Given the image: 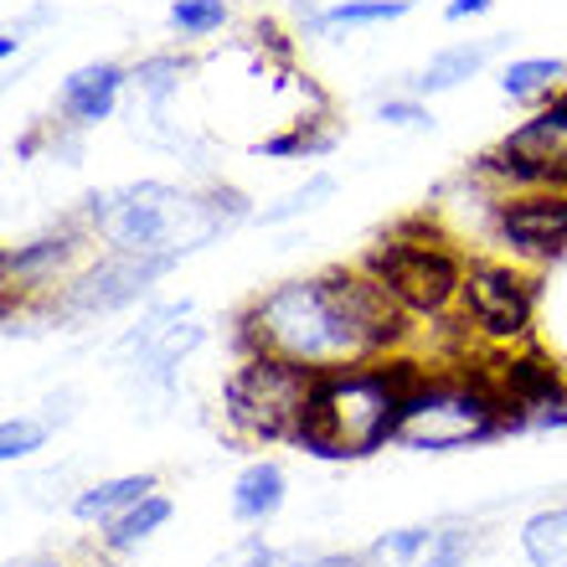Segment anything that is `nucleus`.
<instances>
[{
  "instance_id": "nucleus-1",
  "label": "nucleus",
  "mask_w": 567,
  "mask_h": 567,
  "mask_svg": "<svg viewBox=\"0 0 567 567\" xmlns=\"http://www.w3.org/2000/svg\"><path fill=\"white\" fill-rule=\"evenodd\" d=\"M248 351L295 361L310 372H346L382 361L408 341V310L367 269H336L315 279H284L243 315Z\"/></svg>"
},
{
  "instance_id": "nucleus-2",
  "label": "nucleus",
  "mask_w": 567,
  "mask_h": 567,
  "mask_svg": "<svg viewBox=\"0 0 567 567\" xmlns=\"http://www.w3.org/2000/svg\"><path fill=\"white\" fill-rule=\"evenodd\" d=\"M238 217H248V202L227 186L192 192L171 181H130V186H109L83 202V227L109 254L150 258L165 269H176L181 258L217 243Z\"/></svg>"
},
{
  "instance_id": "nucleus-3",
  "label": "nucleus",
  "mask_w": 567,
  "mask_h": 567,
  "mask_svg": "<svg viewBox=\"0 0 567 567\" xmlns=\"http://www.w3.org/2000/svg\"><path fill=\"white\" fill-rule=\"evenodd\" d=\"M423 382L419 361H361L346 372H326L299 423V449L315 460H367L392 444L408 392Z\"/></svg>"
},
{
  "instance_id": "nucleus-4",
  "label": "nucleus",
  "mask_w": 567,
  "mask_h": 567,
  "mask_svg": "<svg viewBox=\"0 0 567 567\" xmlns=\"http://www.w3.org/2000/svg\"><path fill=\"white\" fill-rule=\"evenodd\" d=\"M511 433L506 403L495 398V388L480 372H454V377H429L403 403V419L392 444L408 454H454V449H475Z\"/></svg>"
},
{
  "instance_id": "nucleus-5",
  "label": "nucleus",
  "mask_w": 567,
  "mask_h": 567,
  "mask_svg": "<svg viewBox=\"0 0 567 567\" xmlns=\"http://www.w3.org/2000/svg\"><path fill=\"white\" fill-rule=\"evenodd\" d=\"M361 269L372 274L408 315H444L464 289V264L444 233H423V223H403L367 254Z\"/></svg>"
},
{
  "instance_id": "nucleus-6",
  "label": "nucleus",
  "mask_w": 567,
  "mask_h": 567,
  "mask_svg": "<svg viewBox=\"0 0 567 567\" xmlns=\"http://www.w3.org/2000/svg\"><path fill=\"white\" fill-rule=\"evenodd\" d=\"M315 382H320V372H310V367L248 351V361L227 377L223 408L248 439H299Z\"/></svg>"
},
{
  "instance_id": "nucleus-7",
  "label": "nucleus",
  "mask_w": 567,
  "mask_h": 567,
  "mask_svg": "<svg viewBox=\"0 0 567 567\" xmlns=\"http://www.w3.org/2000/svg\"><path fill=\"white\" fill-rule=\"evenodd\" d=\"M464 330H475L480 341H491L495 351H511L532 336L537 320V289L522 269L511 264H464V289H460Z\"/></svg>"
},
{
  "instance_id": "nucleus-8",
  "label": "nucleus",
  "mask_w": 567,
  "mask_h": 567,
  "mask_svg": "<svg viewBox=\"0 0 567 567\" xmlns=\"http://www.w3.org/2000/svg\"><path fill=\"white\" fill-rule=\"evenodd\" d=\"M485 176L522 186H567V89H557L547 104L532 109L480 165Z\"/></svg>"
},
{
  "instance_id": "nucleus-9",
  "label": "nucleus",
  "mask_w": 567,
  "mask_h": 567,
  "mask_svg": "<svg viewBox=\"0 0 567 567\" xmlns=\"http://www.w3.org/2000/svg\"><path fill=\"white\" fill-rule=\"evenodd\" d=\"M207 341V330L192 320L186 305H161V310L140 315V326L124 330L120 341V361L140 382H155V388H171V377L196 346Z\"/></svg>"
},
{
  "instance_id": "nucleus-10",
  "label": "nucleus",
  "mask_w": 567,
  "mask_h": 567,
  "mask_svg": "<svg viewBox=\"0 0 567 567\" xmlns=\"http://www.w3.org/2000/svg\"><path fill=\"white\" fill-rule=\"evenodd\" d=\"M495 238L522 258L567 254V186H522L495 202Z\"/></svg>"
},
{
  "instance_id": "nucleus-11",
  "label": "nucleus",
  "mask_w": 567,
  "mask_h": 567,
  "mask_svg": "<svg viewBox=\"0 0 567 567\" xmlns=\"http://www.w3.org/2000/svg\"><path fill=\"white\" fill-rule=\"evenodd\" d=\"M165 264H150V258H124V254H109L99 258L93 269H83L68 289H62V305L73 315H114V310H130L140 295H145L155 279H165Z\"/></svg>"
},
{
  "instance_id": "nucleus-12",
  "label": "nucleus",
  "mask_w": 567,
  "mask_h": 567,
  "mask_svg": "<svg viewBox=\"0 0 567 567\" xmlns=\"http://www.w3.org/2000/svg\"><path fill=\"white\" fill-rule=\"evenodd\" d=\"M470 557H475V526L464 522L398 526L367 547L372 567H470Z\"/></svg>"
},
{
  "instance_id": "nucleus-13",
  "label": "nucleus",
  "mask_w": 567,
  "mask_h": 567,
  "mask_svg": "<svg viewBox=\"0 0 567 567\" xmlns=\"http://www.w3.org/2000/svg\"><path fill=\"white\" fill-rule=\"evenodd\" d=\"M124 83H130V73H124L120 62H83V68H73L58 89L62 120L73 124V130H93V124L114 120Z\"/></svg>"
},
{
  "instance_id": "nucleus-14",
  "label": "nucleus",
  "mask_w": 567,
  "mask_h": 567,
  "mask_svg": "<svg viewBox=\"0 0 567 567\" xmlns=\"http://www.w3.org/2000/svg\"><path fill=\"white\" fill-rule=\"evenodd\" d=\"M284 495H289V480L274 460L243 464V475L233 480V516L248 526H264L284 511Z\"/></svg>"
},
{
  "instance_id": "nucleus-15",
  "label": "nucleus",
  "mask_w": 567,
  "mask_h": 567,
  "mask_svg": "<svg viewBox=\"0 0 567 567\" xmlns=\"http://www.w3.org/2000/svg\"><path fill=\"white\" fill-rule=\"evenodd\" d=\"M83 243H89V233H58V238H37V243H27V248H11V254H6V279L11 284L58 279V274L83 254Z\"/></svg>"
},
{
  "instance_id": "nucleus-16",
  "label": "nucleus",
  "mask_w": 567,
  "mask_h": 567,
  "mask_svg": "<svg viewBox=\"0 0 567 567\" xmlns=\"http://www.w3.org/2000/svg\"><path fill=\"white\" fill-rule=\"evenodd\" d=\"M155 495V475H114V480H99V485H89V491H78L73 501V516L78 522H120L124 511H135L140 501H150Z\"/></svg>"
},
{
  "instance_id": "nucleus-17",
  "label": "nucleus",
  "mask_w": 567,
  "mask_h": 567,
  "mask_svg": "<svg viewBox=\"0 0 567 567\" xmlns=\"http://www.w3.org/2000/svg\"><path fill=\"white\" fill-rule=\"evenodd\" d=\"M501 42H454L444 47V52H433L429 68H423L419 78H413V93H449V89H460V83H470V78L491 62V52Z\"/></svg>"
},
{
  "instance_id": "nucleus-18",
  "label": "nucleus",
  "mask_w": 567,
  "mask_h": 567,
  "mask_svg": "<svg viewBox=\"0 0 567 567\" xmlns=\"http://www.w3.org/2000/svg\"><path fill=\"white\" fill-rule=\"evenodd\" d=\"M557 89H567L563 58H511L501 68V93L511 104H547Z\"/></svg>"
},
{
  "instance_id": "nucleus-19",
  "label": "nucleus",
  "mask_w": 567,
  "mask_h": 567,
  "mask_svg": "<svg viewBox=\"0 0 567 567\" xmlns=\"http://www.w3.org/2000/svg\"><path fill=\"white\" fill-rule=\"evenodd\" d=\"M419 0H336L315 16V31H367V27H388L403 21Z\"/></svg>"
},
{
  "instance_id": "nucleus-20",
  "label": "nucleus",
  "mask_w": 567,
  "mask_h": 567,
  "mask_svg": "<svg viewBox=\"0 0 567 567\" xmlns=\"http://www.w3.org/2000/svg\"><path fill=\"white\" fill-rule=\"evenodd\" d=\"M522 547L532 567H567V506H547L522 526Z\"/></svg>"
},
{
  "instance_id": "nucleus-21",
  "label": "nucleus",
  "mask_w": 567,
  "mask_h": 567,
  "mask_svg": "<svg viewBox=\"0 0 567 567\" xmlns=\"http://www.w3.org/2000/svg\"><path fill=\"white\" fill-rule=\"evenodd\" d=\"M165 522H171V501H165V495H150V501H140L135 511H124L120 522L104 526V547L109 553H130V547L155 537Z\"/></svg>"
},
{
  "instance_id": "nucleus-22",
  "label": "nucleus",
  "mask_w": 567,
  "mask_h": 567,
  "mask_svg": "<svg viewBox=\"0 0 567 567\" xmlns=\"http://www.w3.org/2000/svg\"><path fill=\"white\" fill-rule=\"evenodd\" d=\"M171 31L186 37V42H202V37H217V31L233 21V6L227 0H171Z\"/></svg>"
},
{
  "instance_id": "nucleus-23",
  "label": "nucleus",
  "mask_w": 567,
  "mask_h": 567,
  "mask_svg": "<svg viewBox=\"0 0 567 567\" xmlns=\"http://www.w3.org/2000/svg\"><path fill=\"white\" fill-rule=\"evenodd\" d=\"M330 196H336V176H310L305 186H295L289 196H279L274 207H264L258 212V223H269V227H279V223H295V217H305V212H315V207H326Z\"/></svg>"
},
{
  "instance_id": "nucleus-24",
  "label": "nucleus",
  "mask_w": 567,
  "mask_h": 567,
  "mask_svg": "<svg viewBox=\"0 0 567 567\" xmlns=\"http://www.w3.org/2000/svg\"><path fill=\"white\" fill-rule=\"evenodd\" d=\"M47 433L52 423L47 419H31V413H16V419L0 423V460L16 464V460H31L37 449H47Z\"/></svg>"
},
{
  "instance_id": "nucleus-25",
  "label": "nucleus",
  "mask_w": 567,
  "mask_h": 567,
  "mask_svg": "<svg viewBox=\"0 0 567 567\" xmlns=\"http://www.w3.org/2000/svg\"><path fill=\"white\" fill-rule=\"evenodd\" d=\"M181 73H186V62L181 58H145L130 73V83H135L145 99H155V104H165L171 93H176V83H181Z\"/></svg>"
},
{
  "instance_id": "nucleus-26",
  "label": "nucleus",
  "mask_w": 567,
  "mask_h": 567,
  "mask_svg": "<svg viewBox=\"0 0 567 567\" xmlns=\"http://www.w3.org/2000/svg\"><path fill=\"white\" fill-rule=\"evenodd\" d=\"M254 567H372L367 557H346V553H310V557H274L254 542Z\"/></svg>"
},
{
  "instance_id": "nucleus-27",
  "label": "nucleus",
  "mask_w": 567,
  "mask_h": 567,
  "mask_svg": "<svg viewBox=\"0 0 567 567\" xmlns=\"http://www.w3.org/2000/svg\"><path fill=\"white\" fill-rule=\"evenodd\" d=\"M377 120H382V124H398V130H433V114L423 109L419 93H413V99H382Z\"/></svg>"
},
{
  "instance_id": "nucleus-28",
  "label": "nucleus",
  "mask_w": 567,
  "mask_h": 567,
  "mask_svg": "<svg viewBox=\"0 0 567 567\" xmlns=\"http://www.w3.org/2000/svg\"><path fill=\"white\" fill-rule=\"evenodd\" d=\"M495 0H444V21H475V16H485Z\"/></svg>"
},
{
  "instance_id": "nucleus-29",
  "label": "nucleus",
  "mask_w": 567,
  "mask_h": 567,
  "mask_svg": "<svg viewBox=\"0 0 567 567\" xmlns=\"http://www.w3.org/2000/svg\"><path fill=\"white\" fill-rule=\"evenodd\" d=\"M16 52H21V27H16V31H6V37H0V58L11 62Z\"/></svg>"
},
{
  "instance_id": "nucleus-30",
  "label": "nucleus",
  "mask_w": 567,
  "mask_h": 567,
  "mask_svg": "<svg viewBox=\"0 0 567 567\" xmlns=\"http://www.w3.org/2000/svg\"><path fill=\"white\" fill-rule=\"evenodd\" d=\"M11 567H62V563H11Z\"/></svg>"
}]
</instances>
